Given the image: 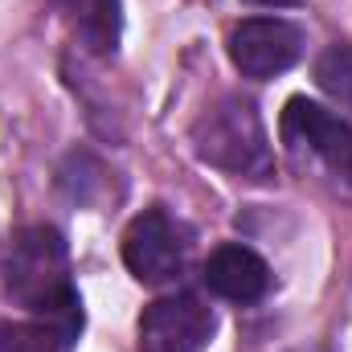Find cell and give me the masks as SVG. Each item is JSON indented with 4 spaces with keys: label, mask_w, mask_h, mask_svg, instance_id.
I'll use <instances>...</instances> for the list:
<instances>
[{
    "label": "cell",
    "mask_w": 352,
    "mask_h": 352,
    "mask_svg": "<svg viewBox=\"0 0 352 352\" xmlns=\"http://www.w3.org/2000/svg\"><path fill=\"white\" fill-rule=\"evenodd\" d=\"M0 295L37 316L54 344H74L82 332V299L70 287L66 242L50 226H25L0 242Z\"/></svg>",
    "instance_id": "6da1fadb"
},
{
    "label": "cell",
    "mask_w": 352,
    "mask_h": 352,
    "mask_svg": "<svg viewBox=\"0 0 352 352\" xmlns=\"http://www.w3.org/2000/svg\"><path fill=\"white\" fill-rule=\"evenodd\" d=\"M197 156L221 173L234 176H263L270 168V140L266 127L246 98H221L205 107V115L192 127Z\"/></svg>",
    "instance_id": "7a4b0ae2"
},
{
    "label": "cell",
    "mask_w": 352,
    "mask_h": 352,
    "mask_svg": "<svg viewBox=\"0 0 352 352\" xmlns=\"http://www.w3.org/2000/svg\"><path fill=\"white\" fill-rule=\"evenodd\" d=\"M303 54V29L283 16H250L230 33V58L246 78H274Z\"/></svg>",
    "instance_id": "3957f363"
},
{
    "label": "cell",
    "mask_w": 352,
    "mask_h": 352,
    "mask_svg": "<svg viewBox=\"0 0 352 352\" xmlns=\"http://www.w3.org/2000/svg\"><path fill=\"white\" fill-rule=\"evenodd\" d=\"M213 311L197 295H168L144 307L140 349L144 352H205L213 340Z\"/></svg>",
    "instance_id": "277c9868"
},
{
    "label": "cell",
    "mask_w": 352,
    "mask_h": 352,
    "mask_svg": "<svg viewBox=\"0 0 352 352\" xmlns=\"http://www.w3.org/2000/svg\"><path fill=\"white\" fill-rule=\"evenodd\" d=\"M180 234L164 209H144L123 230V263L140 283H164L180 270Z\"/></svg>",
    "instance_id": "5b68a950"
},
{
    "label": "cell",
    "mask_w": 352,
    "mask_h": 352,
    "mask_svg": "<svg viewBox=\"0 0 352 352\" xmlns=\"http://www.w3.org/2000/svg\"><path fill=\"white\" fill-rule=\"evenodd\" d=\"M278 131H283V140H287L291 148H307V152L324 156V160L336 164V168L344 164L349 144H352V127L340 115H332L328 107H320V102H311V98H299V94L283 107Z\"/></svg>",
    "instance_id": "8992f818"
},
{
    "label": "cell",
    "mask_w": 352,
    "mask_h": 352,
    "mask_svg": "<svg viewBox=\"0 0 352 352\" xmlns=\"http://www.w3.org/2000/svg\"><path fill=\"white\" fill-rule=\"evenodd\" d=\"M205 287L217 295V299H230V303H254L263 299L266 287H270V266L250 250V246H217L205 263Z\"/></svg>",
    "instance_id": "52a82bcc"
},
{
    "label": "cell",
    "mask_w": 352,
    "mask_h": 352,
    "mask_svg": "<svg viewBox=\"0 0 352 352\" xmlns=\"http://www.w3.org/2000/svg\"><path fill=\"white\" fill-rule=\"evenodd\" d=\"M74 21L78 33L87 37L90 50H115L119 37V4L115 0H74Z\"/></svg>",
    "instance_id": "ba28073f"
},
{
    "label": "cell",
    "mask_w": 352,
    "mask_h": 352,
    "mask_svg": "<svg viewBox=\"0 0 352 352\" xmlns=\"http://www.w3.org/2000/svg\"><path fill=\"white\" fill-rule=\"evenodd\" d=\"M316 82L328 90L336 102L352 107V50L349 45H332L320 54L316 62Z\"/></svg>",
    "instance_id": "9c48e42d"
},
{
    "label": "cell",
    "mask_w": 352,
    "mask_h": 352,
    "mask_svg": "<svg viewBox=\"0 0 352 352\" xmlns=\"http://www.w3.org/2000/svg\"><path fill=\"white\" fill-rule=\"evenodd\" d=\"M0 352H50V340L41 328L0 320Z\"/></svg>",
    "instance_id": "30bf717a"
},
{
    "label": "cell",
    "mask_w": 352,
    "mask_h": 352,
    "mask_svg": "<svg viewBox=\"0 0 352 352\" xmlns=\"http://www.w3.org/2000/svg\"><path fill=\"white\" fill-rule=\"evenodd\" d=\"M250 4H263V8H295L303 0H250Z\"/></svg>",
    "instance_id": "8fae6325"
},
{
    "label": "cell",
    "mask_w": 352,
    "mask_h": 352,
    "mask_svg": "<svg viewBox=\"0 0 352 352\" xmlns=\"http://www.w3.org/2000/svg\"><path fill=\"white\" fill-rule=\"evenodd\" d=\"M340 176L352 184V144H349V156H344V164H340Z\"/></svg>",
    "instance_id": "7c38bea8"
}]
</instances>
